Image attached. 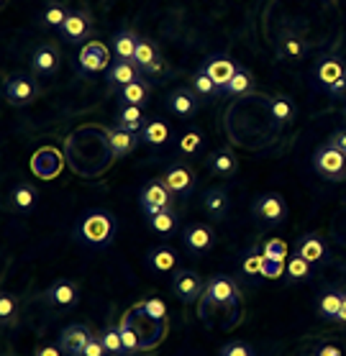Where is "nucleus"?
<instances>
[{
	"mask_svg": "<svg viewBox=\"0 0 346 356\" xmlns=\"http://www.w3.org/2000/svg\"><path fill=\"white\" fill-rule=\"evenodd\" d=\"M74 234L82 243L105 249V246H111L113 236H116V218L108 211H90L80 218Z\"/></svg>",
	"mask_w": 346,
	"mask_h": 356,
	"instance_id": "1",
	"label": "nucleus"
},
{
	"mask_svg": "<svg viewBox=\"0 0 346 356\" xmlns=\"http://www.w3.org/2000/svg\"><path fill=\"white\" fill-rule=\"evenodd\" d=\"M200 300H203L200 313L205 316V310H208L210 305H221V308H234V305H239V302H242V290H239V284L234 282V277L216 275L205 282V292H203Z\"/></svg>",
	"mask_w": 346,
	"mask_h": 356,
	"instance_id": "2",
	"label": "nucleus"
},
{
	"mask_svg": "<svg viewBox=\"0 0 346 356\" xmlns=\"http://www.w3.org/2000/svg\"><path fill=\"white\" fill-rule=\"evenodd\" d=\"M251 216L257 218V223L262 228L282 226V223L288 220V202H285V197L277 193H265L254 200V205H251Z\"/></svg>",
	"mask_w": 346,
	"mask_h": 356,
	"instance_id": "3",
	"label": "nucleus"
},
{
	"mask_svg": "<svg viewBox=\"0 0 346 356\" xmlns=\"http://www.w3.org/2000/svg\"><path fill=\"white\" fill-rule=\"evenodd\" d=\"M313 170L318 172L323 179L344 182L346 179V154H341L336 146H331L329 141H326V144H321L313 152Z\"/></svg>",
	"mask_w": 346,
	"mask_h": 356,
	"instance_id": "4",
	"label": "nucleus"
},
{
	"mask_svg": "<svg viewBox=\"0 0 346 356\" xmlns=\"http://www.w3.org/2000/svg\"><path fill=\"white\" fill-rule=\"evenodd\" d=\"M3 95H6V100H8L10 106L16 108L31 106L33 100H36V95H39V85L33 82L31 74L16 72L3 82Z\"/></svg>",
	"mask_w": 346,
	"mask_h": 356,
	"instance_id": "5",
	"label": "nucleus"
},
{
	"mask_svg": "<svg viewBox=\"0 0 346 356\" xmlns=\"http://www.w3.org/2000/svg\"><path fill=\"white\" fill-rule=\"evenodd\" d=\"M139 205L146 216H154L159 211H167V208H175V195L164 185V179H152L146 182L141 195H139Z\"/></svg>",
	"mask_w": 346,
	"mask_h": 356,
	"instance_id": "6",
	"label": "nucleus"
},
{
	"mask_svg": "<svg viewBox=\"0 0 346 356\" xmlns=\"http://www.w3.org/2000/svg\"><path fill=\"white\" fill-rule=\"evenodd\" d=\"M315 77H318V82L326 88V92H329L331 97L346 95V65L341 59L329 57V59H323V62H318Z\"/></svg>",
	"mask_w": 346,
	"mask_h": 356,
	"instance_id": "7",
	"label": "nucleus"
},
{
	"mask_svg": "<svg viewBox=\"0 0 346 356\" xmlns=\"http://www.w3.org/2000/svg\"><path fill=\"white\" fill-rule=\"evenodd\" d=\"M203 292H205V282L195 275L193 269H180V272H175V277H172V295L178 300L195 302V300L203 298Z\"/></svg>",
	"mask_w": 346,
	"mask_h": 356,
	"instance_id": "8",
	"label": "nucleus"
},
{
	"mask_svg": "<svg viewBox=\"0 0 346 356\" xmlns=\"http://www.w3.org/2000/svg\"><path fill=\"white\" fill-rule=\"evenodd\" d=\"M44 300H47L52 308L59 310H70L80 302V287L72 280H56L47 287L44 292Z\"/></svg>",
	"mask_w": 346,
	"mask_h": 356,
	"instance_id": "9",
	"label": "nucleus"
},
{
	"mask_svg": "<svg viewBox=\"0 0 346 356\" xmlns=\"http://www.w3.org/2000/svg\"><path fill=\"white\" fill-rule=\"evenodd\" d=\"M59 31L67 44H82V41L88 44V36L93 33V16L88 10H70V16Z\"/></svg>",
	"mask_w": 346,
	"mask_h": 356,
	"instance_id": "10",
	"label": "nucleus"
},
{
	"mask_svg": "<svg viewBox=\"0 0 346 356\" xmlns=\"http://www.w3.org/2000/svg\"><path fill=\"white\" fill-rule=\"evenodd\" d=\"M77 65H80L82 72H103L105 67L111 65V54H108V47L100 44V41H88L82 44L80 54H77Z\"/></svg>",
	"mask_w": 346,
	"mask_h": 356,
	"instance_id": "11",
	"label": "nucleus"
},
{
	"mask_svg": "<svg viewBox=\"0 0 346 356\" xmlns=\"http://www.w3.org/2000/svg\"><path fill=\"white\" fill-rule=\"evenodd\" d=\"M182 243L190 254H208L216 246V234L208 223H193L182 231Z\"/></svg>",
	"mask_w": 346,
	"mask_h": 356,
	"instance_id": "12",
	"label": "nucleus"
},
{
	"mask_svg": "<svg viewBox=\"0 0 346 356\" xmlns=\"http://www.w3.org/2000/svg\"><path fill=\"white\" fill-rule=\"evenodd\" d=\"M90 341H93V331H90L88 325L74 323V325H67L56 343L65 351V356H82V351L88 348Z\"/></svg>",
	"mask_w": 346,
	"mask_h": 356,
	"instance_id": "13",
	"label": "nucleus"
},
{
	"mask_svg": "<svg viewBox=\"0 0 346 356\" xmlns=\"http://www.w3.org/2000/svg\"><path fill=\"white\" fill-rule=\"evenodd\" d=\"M295 254L310 264H326L329 261V243L318 234H303L295 243Z\"/></svg>",
	"mask_w": 346,
	"mask_h": 356,
	"instance_id": "14",
	"label": "nucleus"
},
{
	"mask_svg": "<svg viewBox=\"0 0 346 356\" xmlns=\"http://www.w3.org/2000/svg\"><path fill=\"white\" fill-rule=\"evenodd\" d=\"M203 211L208 213L210 220H223L231 211V197H228V190L226 187H208L203 193Z\"/></svg>",
	"mask_w": 346,
	"mask_h": 356,
	"instance_id": "15",
	"label": "nucleus"
},
{
	"mask_svg": "<svg viewBox=\"0 0 346 356\" xmlns=\"http://www.w3.org/2000/svg\"><path fill=\"white\" fill-rule=\"evenodd\" d=\"M162 179H164V185L172 190L175 197H187L195 187V175L187 170L185 164H172V167L164 172V177Z\"/></svg>",
	"mask_w": 346,
	"mask_h": 356,
	"instance_id": "16",
	"label": "nucleus"
},
{
	"mask_svg": "<svg viewBox=\"0 0 346 356\" xmlns=\"http://www.w3.org/2000/svg\"><path fill=\"white\" fill-rule=\"evenodd\" d=\"M31 170L41 179H54L62 172V156L56 154V149H39L31 159Z\"/></svg>",
	"mask_w": 346,
	"mask_h": 356,
	"instance_id": "17",
	"label": "nucleus"
},
{
	"mask_svg": "<svg viewBox=\"0 0 346 356\" xmlns=\"http://www.w3.org/2000/svg\"><path fill=\"white\" fill-rule=\"evenodd\" d=\"M167 106H169V111L175 115H180V118H190V115H195V111H198V92H195L193 88L172 90L167 97Z\"/></svg>",
	"mask_w": 346,
	"mask_h": 356,
	"instance_id": "18",
	"label": "nucleus"
},
{
	"mask_svg": "<svg viewBox=\"0 0 346 356\" xmlns=\"http://www.w3.org/2000/svg\"><path fill=\"white\" fill-rule=\"evenodd\" d=\"M59 67V49L54 44H41L33 49L31 54V70L33 74H52Z\"/></svg>",
	"mask_w": 346,
	"mask_h": 356,
	"instance_id": "19",
	"label": "nucleus"
},
{
	"mask_svg": "<svg viewBox=\"0 0 346 356\" xmlns=\"http://www.w3.org/2000/svg\"><path fill=\"white\" fill-rule=\"evenodd\" d=\"M146 267L157 272V275H167V272L178 267V257H175V251L169 249L167 243H159V246H152L149 254H146Z\"/></svg>",
	"mask_w": 346,
	"mask_h": 356,
	"instance_id": "20",
	"label": "nucleus"
},
{
	"mask_svg": "<svg viewBox=\"0 0 346 356\" xmlns=\"http://www.w3.org/2000/svg\"><path fill=\"white\" fill-rule=\"evenodd\" d=\"M205 167L210 170V175H216V177H228V175H234L236 172V156L231 149H216V152H210L205 156Z\"/></svg>",
	"mask_w": 346,
	"mask_h": 356,
	"instance_id": "21",
	"label": "nucleus"
},
{
	"mask_svg": "<svg viewBox=\"0 0 346 356\" xmlns=\"http://www.w3.org/2000/svg\"><path fill=\"white\" fill-rule=\"evenodd\" d=\"M203 70L208 72V77L213 82H216L218 88L223 90L226 85H228V82L234 80V74H236V70H239V67H236L234 62H231V59L213 57V59H208V62H205V67H203Z\"/></svg>",
	"mask_w": 346,
	"mask_h": 356,
	"instance_id": "22",
	"label": "nucleus"
},
{
	"mask_svg": "<svg viewBox=\"0 0 346 356\" xmlns=\"http://www.w3.org/2000/svg\"><path fill=\"white\" fill-rule=\"evenodd\" d=\"M134 80H139V67L129 59H116V65L108 70V85L111 88H126Z\"/></svg>",
	"mask_w": 346,
	"mask_h": 356,
	"instance_id": "23",
	"label": "nucleus"
},
{
	"mask_svg": "<svg viewBox=\"0 0 346 356\" xmlns=\"http://www.w3.org/2000/svg\"><path fill=\"white\" fill-rule=\"evenodd\" d=\"M144 126H146V118H144V113H141V108L139 106L118 108V113H116V129L131 131V134H141Z\"/></svg>",
	"mask_w": 346,
	"mask_h": 356,
	"instance_id": "24",
	"label": "nucleus"
},
{
	"mask_svg": "<svg viewBox=\"0 0 346 356\" xmlns=\"http://www.w3.org/2000/svg\"><path fill=\"white\" fill-rule=\"evenodd\" d=\"M139 47V33L131 31V29H121V31L113 36V51L118 59H129L134 62V54H136Z\"/></svg>",
	"mask_w": 346,
	"mask_h": 356,
	"instance_id": "25",
	"label": "nucleus"
},
{
	"mask_svg": "<svg viewBox=\"0 0 346 356\" xmlns=\"http://www.w3.org/2000/svg\"><path fill=\"white\" fill-rule=\"evenodd\" d=\"M136 141H141V138H139L136 134L123 131V129H113L111 134H108V146H111L113 156L131 154V152H134V146H136Z\"/></svg>",
	"mask_w": 346,
	"mask_h": 356,
	"instance_id": "26",
	"label": "nucleus"
},
{
	"mask_svg": "<svg viewBox=\"0 0 346 356\" xmlns=\"http://www.w3.org/2000/svg\"><path fill=\"white\" fill-rule=\"evenodd\" d=\"M36 200H39V193L29 182H21V185H16L10 190V208L18 213L31 211L33 205H36Z\"/></svg>",
	"mask_w": 346,
	"mask_h": 356,
	"instance_id": "27",
	"label": "nucleus"
},
{
	"mask_svg": "<svg viewBox=\"0 0 346 356\" xmlns=\"http://www.w3.org/2000/svg\"><path fill=\"white\" fill-rule=\"evenodd\" d=\"M269 115L277 126H288V123L295 121V106H292L290 97L285 95H274L269 97Z\"/></svg>",
	"mask_w": 346,
	"mask_h": 356,
	"instance_id": "28",
	"label": "nucleus"
},
{
	"mask_svg": "<svg viewBox=\"0 0 346 356\" xmlns=\"http://www.w3.org/2000/svg\"><path fill=\"white\" fill-rule=\"evenodd\" d=\"M121 100H123V106L144 108L146 103H149V82L139 77V80H134L131 85H126V88L121 90Z\"/></svg>",
	"mask_w": 346,
	"mask_h": 356,
	"instance_id": "29",
	"label": "nucleus"
},
{
	"mask_svg": "<svg viewBox=\"0 0 346 356\" xmlns=\"http://www.w3.org/2000/svg\"><path fill=\"white\" fill-rule=\"evenodd\" d=\"M118 331H121V341H123V356H134L136 351H141V339H139L136 325H134V321H131L129 313L121 318Z\"/></svg>",
	"mask_w": 346,
	"mask_h": 356,
	"instance_id": "30",
	"label": "nucleus"
},
{
	"mask_svg": "<svg viewBox=\"0 0 346 356\" xmlns=\"http://www.w3.org/2000/svg\"><path fill=\"white\" fill-rule=\"evenodd\" d=\"M346 295L341 290H329L323 292L321 300H318V313H321L323 318H329V321H336L338 310H341V305H344Z\"/></svg>",
	"mask_w": 346,
	"mask_h": 356,
	"instance_id": "31",
	"label": "nucleus"
},
{
	"mask_svg": "<svg viewBox=\"0 0 346 356\" xmlns=\"http://www.w3.org/2000/svg\"><path fill=\"white\" fill-rule=\"evenodd\" d=\"M139 138H141L144 144H149V146H162V144H167V138H169V126H167L164 121H146V126L141 129Z\"/></svg>",
	"mask_w": 346,
	"mask_h": 356,
	"instance_id": "32",
	"label": "nucleus"
},
{
	"mask_svg": "<svg viewBox=\"0 0 346 356\" xmlns=\"http://www.w3.org/2000/svg\"><path fill=\"white\" fill-rule=\"evenodd\" d=\"M157 59H159V54H157V47H154L149 39L139 36V47H136V54H134V65H136L141 72H146V70H149Z\"/></svg>",
	"mask_w": 346,
	"mask_h": 356,
	"instance_id": "33",
	"label": "nucleus"
},
{
	"mask_svg": "<svg viewBox=\"0 0 346 356\" xmlns=\"http://www.w3.org/2000/svg\"><path fill=\"white\" fill-rule=\"evenodd\" d=\"M178 211L175 208H167V211H159L154 213V216H149V226L157 231V234H172L175 228H178Z\"/></svg>",
	"mask_w": 346,
	"mask_h": 356,
	"instance_id": "34",
	"label": "nucleus"
},
{
	"mask_svg": "<svg viewBox=\"0 0 346 356\" xmlns=\"http://www.w3.org/2000/svg\"><path fill=\"white\" fill-rule=\"evenodd\" d=\"M285 275H288L290 282H306L308 277L313 275V264L306 261L303 257H298V254H292L290 259H288V269H285Z\"/></svg>",
	"mask_w": 346,
	"mask_h": 356,
	"instance_id": "35",
	"label": "nucleus"
},
{
	"mask_svg": "<svg viewBox=\"0 0 346 356\" xmlns=\"http://www.w3.org/2000/svg\"><path fill=\"white\" fill-rule=\"evenodd\" d=\"M251 85H254V77H251L249 70H244V67H239L234 74V80L228 82L223 88L226 95H246L251 90Z\"/></svg>",
	"mask_w": 346,
	"mask_h": 356,
	"instance_id": "36",
	"label": "nucleus"
},
{
	"mask_svg": "<svg viewBox=\"0 0 346 356\" xmlns=\"http://www.w3.org/2000/svg\"><path fill=\"white\" fill-rule=\"evenodd\" d=\"M67 16H70V10H67L59 0H52V3L47 6V10H44V16H41V21H44L47 26H52V29H62Z\"/></svg>",
	"mask_w": 346,
	"mask_h": 356,
	"instance_id": "37",
	"label": "nucleus"
},
{
	"mask_svg": "<svg viewBox=\"0 0 346 356\" xmlns=\"http://www.w3.org/2000/svg\"><path fill=\"white\" fill-rule=\"evenodd\" d=\"M100 341H103V346L108 348L111 356H123V341L118 325H105L103 331H100Z\"/></svg>",
	"mask_w": 346,
	"mask_h": 356,
	"instance_id": "38",
	"label": "nucleus"
},
{
	"mask_svg": "<svg viewBox=\"0 0 346 356\" xmlns=\"http://www.w3.org/2000/svg\"><path fill=\"white\" fill-rule=\"evenodd\" d=\"M16 318H18V298L10 295V292H3L0 295V321L8 325Z\"/></svg>",
	"mask_w": 346,
	"mask_h": 356,
	"instance_id": "39",
	"label": "nucleus"
},
{
	"mask_svg": "<svg viewBox=\"0 0 346 356\" xmlns=\"http://www.w3.org/2000/svg\"><path fill=\"white\" fill-rule=\"evenodd\" d=\"M193 90H195V92H198L200 97H213L221 88H218L216 82L210 80L205 70H200V72H195V77H193Z\"/></svg>",
	"mask_w": 346,
	"mask_h": 356,
	"instance_id": "40",
	"label": "nucleus"
},
{
	"mask_svg": "<svg viewBox=\"0 0 346 356\" xmlns=\"http://www.w3.org/2000/svg\"><path fill=\"white\" fill-rule=\"evenodd\" d=\"M262 264H265V254L257 249H251L242 264V272L246 277H262Z\"/></svg>",
	"mask_w": 346,
	"mask_h": 356,
	"instance_id": "41",
	"label": "nucleus"
},
{
	"mask_svg": "<svg viewBox=\"0 0 346 356\" xmlns=\"http://www.w3.org/2000/svg\"><path fill=\"white\" fill-rule=\"evenodd\" d=\"M203 146V134L200 131H187V134H182V138H180V152L185 156H190V154H195L198 149Z\"/></svg>",
	"mask_w": 346,
	"mask_h": 356,
	"instance_id": "42",
	"label": "nucleus"
},
{
	"mask_svg": "<svg viewBox=\"0 0 346 356\" xmlns=\"http://www.w3.org/2000/svg\"><path fill=\"white\" fill-rule=\"evenodd\" d=\"M303 51H306V47H303V41H300L295 33H288V36L282 39V54H285L288 59L303 57Z\"/></svg>",
	"mask_w": 346,
	"mask_h": 356,
	"instance_id": "43",
	"label": "nucleus"
},
{
	"mask_svg": "<svg viewBox=\"0 0 346 356\" xmlns=\"http://www.w3.org/2000/svg\"><path fill=\"white\" fill-rule=\"evenodd\" d=\"M262 254H265L267 259L288 261V246H285V241H282V238H269V241L265 243V249H262Z\"/></svg>",
	"mask_w": 346,
	"mask_h": 356,
	"instance_id": "44",
	"label": "nucleus"
},
{
	"mask_svg": "<svg viewBox=\"0 0 346 356\" xmlns=\"http://www.w3.org/2000/svg\"><path fill=\"white\" fill-rule=\"evenodd\" d=\"M144 316L154 318V321H164L167 318V308H164V302L162 300H146V302H141V305H136Z\"/></svg>",
	"mask_w": 346,
	"mask_h": 356,
	"instance_id": "45",
	"label": "nucleus"
},
{
	"mask_svg": "<svg viewBox=\"0 0 346 356\" xmlns=\"http://www.w3.org/2000/svg\"><path fill=\"white\" fill-rule=\"evenodd\" d=\"M285 269H288V261L267 259V257H265V264H262V277H265V280H280V277L285 275Z\"/></svg>",
	"mask_w": 346,
	"mask_h": 356,
	"instance_id": "46",
	"label": "nucleus"
},
{
	"mask_svg": "<svg viewBox=\"0 0 346 356\" xmlns=\"http://www.w3.org/2000/svg\"><path fill=\"white\" fill-rule=\"evenodd\" d=\"M221 356H257V351L244 341H231L221 348Z\"/></svg>",
	"mask_w": 346,
	"mask_h": 356,
	"instance_id": "47",
	"label": "nucleus"
},
{
	"mask_svg": "<svg viewBox=\"0 0 346 356\" xmlns=\"http://www.w3.org/2000/svg\"><path fill=\"white\" fill-rule=\"evenodd\" d=\"M82 356H111V354H108V348L103 346L100 336H93V341H90L88 348L82 351Z\"/></svg>",
	"mask_w": 346,
	"mask_h": 356,
	"instance_id": "48",
	"label": "nucleus"
},
{
	"mask_svg": "<svg viewBox=\"0 0 346 356\" xmlns=\"http://www.w3.org/2000/svg\"><path fill=\"white\" fill-rule=\"evenodd\" d=\"M33 356H65V351L59 348V343H41V346L33 351Z\"/></svg>",
	"mask_w": 346,
	"mask_h": 356,
	"instance_id": "49",
	"label": "nucleus"
},
{
	"mask_svg": "<svg viewBox=\"0 0 346 356\" xmlns=\"http://www.w3.org/2000/svg\"><path fill=\"white\" fill-rule=\"evenodd\" d=\"M329 144L336 146L341 154H346V131H333L331 138H329Z\"/></svg>",
	"mask_w": 346,
	"mask_h": 356,
	"instance_id": "50",
	"label": "nucleus"
},
{
	"mask_svg": "<svg viewBox=\"0 0 346 356\" xmlns=\"http://www.w3.org/2000/svg\"><path fill=\"white\" fill-rule=\"evenodd\" d=\"M315 356H344V351H341L336 343H321L318 351H315Z\"/></svg>",
	"mask_w": 346,
	"mask_h": 356,
	"instance_id": "51",
	"label": "nucleus"
},
{
	"mask_svg": "<svg viewBox=\"0 0 346 356\" xmlns=\"http://www.w3.org/2000/svg\"><path fill=\"white\" fill-rule=\"evenodd\" d=\"M336 321H338V323H346V300H344V305H341V310H338Z\"/></svg>",
	"mask_w": 346,
	"mask_h": 356,
	"instance_id": "52",
	"label": "nucleus"
},
{
	"mask_svg": "<svg viewBox=\"0 0 346 356\" xmlns=\"http://www.w3.org/2000/svg\"><path fill=\"white\" fill-rule=\"evenodd\" d=\"M344 118H346V108H344Z\"/></svg>",
	"mask_w": 346,
	"mask_h": 356,
	"instance_id": "53",
	"label": "nucleus"
}]
</instances>
